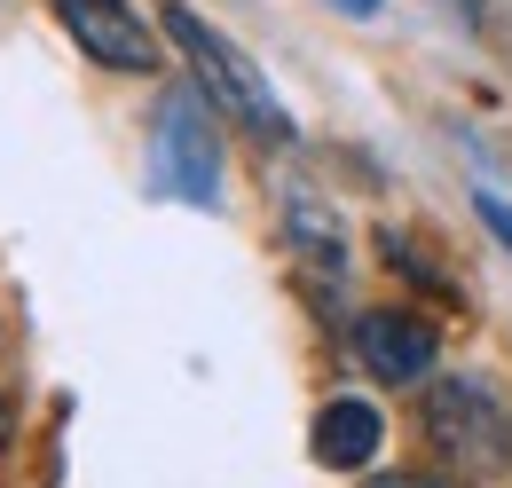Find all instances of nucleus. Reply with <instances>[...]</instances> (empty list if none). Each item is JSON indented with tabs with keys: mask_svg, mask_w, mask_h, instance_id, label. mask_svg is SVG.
Listing matches in <instances>:
<instances>
[{
	"mask_svg": "<svg viewBox=\"0 0 512 488\" xmlns=\"http://www.w3.org/2000/svg\"><path fill=\"white\" fill-rule=\"evenodd\" d=\"M158 24H166V40L182 48V63H190V87L213 103V111H229L237 126H253L260 142H292V111L276 103V87L260 79V63L221 32V24H205L190 0H166L158 8Z\"/></svg>",
	"mask_w": 512,
	"mask_h": 488,
	"instance_id": "f257e3e1",
	"label": "nucleus"
},
{
	"mask_svg": "<svg viewBox=\"0 0 512 488\" xmlns=\"http://www.w3.org/2000/svg\"><path fill=\"white\" fill-rule=\"evenodd\" d=\"M150 189L182 197V205H221V134H213V103L197 87H174L150 119Z\"/></svg>",
	"mask_w": 512,
	"mask_h": 488,
	"instance_id": "f03ea898",
	"label": "nucleus"
},
{
	"mask_svg": "<svg viewBox=\"0 0 512 488\" xmlns=\"http://www.w3.org/2000/svg\"><path fill=\"white\" fill-rule=\"evenodd\" d=\"M426 441L442 449L457 473H473V481H489V473L512 465V418L481 378H442L426 394Z\"/></svg>",
	"mask_w": 512,
	"mask_h": 488,
	"instance_id": "7ed1b4c3",
	"label": "nucleus"
},
{
	"mask_svg": "<svg viewBox=\"0 0 512 488\" xmlns=\"http://www.w3.org/2000/svg\"><path fill=\"white\" fill-rule=\"evenodd\" d=\"M355 363L371 370L379 386H426L434 363H442V339H434V323L426 315H410V307H371V315H355Z\"/></svg>",
	"mask_w": 512,
	"mask_h": 488,
	"instance_id": "20e7f679",
	"label": "nucleus"
},
{
	"mask_svg": "<svg viewBox=\"0 0 512 488\" xmlns=\"http://www.w3.org/2000/svg\"><path fill=\"white\" fill-rule=\"evenodd\" d=\"M56 24L79 40V56L103 71H158V32L134 16L127 0H48Z\"/></svg>",
	"mask_w": 512,
	"mask_h": 488,
	"instance_id": "39448f33",
	"label": "nucleus"
},
{
	"mask_svg": "<svg viewBox=\"0 0 512 488\" xmlns=\"http://www.w3.org/2000/svg\"><path fill=\"white\" fill-rule=\"evenodd\" d=\"M308 449H316V465L331 473H363L371 457L386 449V418L379 402H363V394H331L316 410V433H308Z\"/></svg>",
	"mask_w": 512,
	"mask_h": 488,
	"instance_id": "423d86ee",
	"label": "nucleus"
},
{
	"mask_svg": "<svg viewBox=\"0 0 512 488\" xmlns=\"http://www.w3.org/2000/svg\"><path fill=\"white\" fill-rule=\"evenodd\" d=\"M284 252L316 276L323 292H331V284H347V221H339L323 197H308V189H292V197H284Z\"/></svg>",
	"mask_w": 512,
	"mask_h": 488,
	"instance_id": "0eeeda50",
	"label": "nucleus"
},
{
	"mask_svg": "<svg viewBox=\"0 0 512 488\" xmlns=\"http://www.w3.org/2000/svg\"><path fill=\"white\" fill-rule=\"evenodd\" d=\"M379 252H386V268H394V276H418V284H426L434 300H449V307H457V284H449V276H442V268H434V260H426V252H418V244L386 237Z\"/></svg>",
	"mask_w": 512,
	"mask_h": 488,
	"instance_id": "6e6552de",
	"label": "nucleus"
},
{
	"mask_svg": "<svg viewBox=\"0 0 512 488\" xmlns=\"http://www.w3.org/2000/svg\"><path fill=\"white\" fill-rule=\"evenodd\" d=\"M473 221H481V229L512 252V205H505V197H489V189H481V197H473Z\"/></svg>",
	"mask_w": 512,
	"mask_h": 488,
	"instance_id": "1a4fd4ad",
	"label": "nucleus"
},
{
	"mask_svg": "<svg viewBox=\"0 0 512 488\" xmlns=\"http://www.w3.org/2000/svg\"><path fill=\"white\" fill-rule=\"evenodd\" d=\"M323 8H339V16H379L386 0H323Z\"/></svg>",
	"mask_w": 512,
	"mask_h": 488,
	"instance_id": "9d476101",
	"label": "nucleus"
},
{
	"mask_svg": "<svg viewBox=\"0 0 512 488\" xmlns=\"http://www.w3.org/2000/svg\"><path fill=\"white\" fill-rule=\"evenodd\" d=\"M371 488H442V481H418V473H386V481H371Z\"/></svg>",
	"mask_w": 512,
	"mask_h": 488,
	"instance_id": "9b49d317",
	"label": "nucleus"
},
{
	"mask_svg": "<svg viewBox=\"0 0 512 488\" xmlns=\"http://www.w3.org/2000/svg\"><path fill=\"white\" fill-rule=\"evenodd\" d=\"M0 449H8V410H0Z\"/></svg>",
	"mask_w": 512,
	"mask_h": 488,
	"instance_id": "f8f14e48",
	"label": "nucleus"
}]
</instances>
